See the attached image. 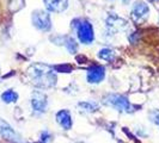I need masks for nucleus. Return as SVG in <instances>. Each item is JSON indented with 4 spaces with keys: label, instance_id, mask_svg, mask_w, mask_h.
Masks as SVG:
<instances>
[{
    "label": "nucleus",
    "instance_id": "f257e3e1",
    "mask_svg": "<svg viewBox=\"0 0 159 143\" xmlns=\"http://www.w3.org/2000/svg\"><path fill=\"white\" fill-rule=\"evenodd\" d=\"M26 75L34 86L43 89L55 87L57 80L54 73V67L44 63H32L28 68Z\"/></svg>",
    "mask_w": 159,
    "mask_h": 143
},
{
    "label": "nucleus",
    "instance_id": "f03ea898",
    "mask_svg": "<svg viewBox=\"0 0 159 143\" xmlns=\"http://www.w3.org/2000/svg\"><path fill=\"white\" fill-rule=\"evenodd\" d=\"M103 103L107 106H110V107H112V109H115V110H117L120 112H127V113H129V112L134 111L132 104L129 103V100L125 95L115 94V93L108 94L104 98Z\"/></svg>",
    "mask_w": 159,
    "mask_h": 143
},
{
    "label": "nucleus",
    "instance_id": "7ed1b4c3",
    "mask_svg": "<svg viewBox=\"0 0 159 143\" xmlns=\"http://www.w3.org/2000/svg\"><path fill=\"white\" fill-rule=\"evenodd\" d=\"M77 30V36L79 38L80 43L83 44H91L95 40V32L92 24L88 20H78L77 26L74 28Z\"/></svg>",
    "mask_w": 159,
    "mask_h": 143
},
{
    "label": "nucleus",
    "instance_id": "20e7f679",
    "mask_svg": "<svg viewBox=\"0 0 159 143\" xmlns=\"http://www.w3.org/2000/svg\"><path fill=\"white\" fill-rule=\"evenodd\" d=\"M32 25L40 30V31H49L52 29V19H50V15L47 11L43 10H36L32 12L31 16Z\"/></svg>",
    "mask_w": 159,
    "mask_h": 143
},
{
    "label": "nucleus",
    "instance_id": "39448f33",
    "mask_svg": "<svg viewBox=\"0 0 159 143\" xmlns=\"http://www.w3.org/2000/svg\"><path fill=\"white\" fill-rule=\"evenodd\" d=\"M148 15H150V7L143 1H136L130 12V17L135 23H141L143 20H146Z\"/></svg>",
    "mask_w": 159,
    "mask_h": 143
},
{
    "label": "nucleus",
    "instance_id": "423d86ee",
    "mask_svg": "<svg viewBox=\"0 0 159 143\" xmlns=\"http://www.w3.org/2000/svg\"><path fill=\"white\" fill-rule=\"evenodd\" d=\"M127 26V22L115 13H111L107 19V32L109 35H115L116 32L123 30Z\"/></svg>",
    "mask_w": 159,
    "mask_h": 143
},
{
    "label": "nucleus",
    "instance_id": "0eeeda50",
    "mask_svg": "<svg viewBox=\"0 0 159 143\" xmlns=\"http://www.w3.org/2000/svg\"><path fill=\"white\" fill-rule=\"evenodd\" d=\"M31 106L36 112H44L47 110V95L41 91H35L31 95Z\"/></svg>",
    "mask_w": 159,
    "mask_h": 143
},
{
    "label": "nucleus",
    "instance_id": "6e6552de",
    "mask_svg": "<svg viewBox=\"0 0 159 143\" xmlns=\"http://www.w3.org/2000/svg\"><path fill=\"white\" fill-rule=\"evenodd\" d=\"M105 76V69L102 66H92L88 69L86 79L90 84H99Z\"/></svg>",
    "mask_w": 159,
    "mask_h": 143
},
{
    "label": "nucleus",
    "instance_id": "1a4fd4ad",
    "mask_svg": "<svg viewBox=\"0 0 159 143\" xmlns=\"http://www.w3.org/2000/svg\"><path fill=\"white\" fill-rule=\"evenodd\" d=\"M48 12L61 13L68 7V0H42Z\"/></svg>",
    "mask_w": 159,
    "mask_h": 143
},
{
    "label": "nucleus",
    "instance_id": "9d476101",
    "mask_svg": "<svg viewBox=\"0 0 159 143\" xmlns=\"http://www.w3.org/2000/svg\"><path fill=\"white\" fill-rule=\"evenodd\" d=\"M0 135L2 136L5 140L11 141V142H19V136L17 132L12 129V127L5 122L4 119L0 118Z\"/></svg>",
    "mask_w": 159,
    "mask_h": 143
},
{
    "label": "nucleus",
    "instance_id": "9b49d317",
    "mask_svg": "<svg viewBox=\"0 0 159 143\" xmlns=\"http://www.w3.org/2000/svg\"><path fill=\"white\" fill-rule=\"evenodd\" d=\"M56 122L64 128L65 130H70L72 128V117L68 110H61L56 113Z\"/></svg>",
    "mask_w": 159,
    "mask_h": 143
},
{
    "label": "nucleus",
    "instance_id": "f8f14e48",
    "mask_svg": "<svg viewBox=\"0 0 159 143\" xmlns=\"http://www.w3.org/2000/svg\"><path fill=\"white\" fill-rule=\"evenodd\" d=\"M78 109H79L81 112H91L98 110V104L93 103V102H83V103L78 104Z\"/></svg>",
    "mask_w": 159,
    "mask_h": 143
},
{
    "label": "nucleus",
    "instance_id": "ddd939ff",
    "mask_svg": "<svg viewBox=\"0 0 159 143\" xmlns=\"http://www.w3.org/2000/svg\"><path fill=\"white\" fill-rule=\"evenodd\" d=\"M17 99H18V94H17L13 89H7V91H5L1 94V100L6 104L16 103Z\"/></svg>",
    "mask_w": 159,
    "mask_h": 143
},
{
    "label": "nucleus",
    "instance_id": "4468645a",
    "mask_svg": "<svg viewBox=\"0 0 159 143\" xmlns=\"http://www.w3.org/2000/svg\"><path fill=\"white\" fill-rule=\"evenodd\" d=\"M98 57L102 58L104 61H112L115 58V51L109 49V48H104L98 51Z\"/></svg>",
    "mask_w": 159,
    "mask_h": 143
},
{
    "label": "nucleus",
    "instance_id": "2eb2a0df",
    "mask_svg": "<svg viewBox=\"0 0 159 143\" xmlns=\"http://www.w3.org/2000/svg\"><path fill=\"white\" fill-rule=\"evenodd\" d=\"M64 44L71 54H75L78 51V43L75 42V40L73 37H70V36L68 37H65Z\"/></svg>",
    "mask_w": 159,
    "mask_h": 143
},
{
    "label": "nucleus",
    "instance_id": "dca6fc26",
    "mask_svg": "<svg viewBox=\"0 0 159 143\" xmlns=\"http://www.w3.org/2000/svg\"><path fill=\"white\" fill-rule=\"evenodd\" d=\"M148 117H150L152 123H154L156 125L159 127V110H152L148 115Z\"/></svg>",
    "mask_w": 159,
    "mask_h": 143
},
{
    "label": "nucleus",
    "instance_id": "f3484780",
    "mask_svg": "<svg viewBox=\"0 0 159 143\" xmlns=\"http://www.w3.org/2000/svg\"><path fill=\"white\" fill-rule=\"evenodd\" d=\"M54 71H57V72H61V73H68V72H71V66H56L54 67Z\"/></svg>",
    "mask_w": 159,
    "mask_h": 143
},
{
    "label": "nucleus",
    "instance_id": "a211bd4d",
    "mask_svg": "<svg viewBox=\"0 0 159 143\" xmlns=\"http://www.w3.org/2000/svg\"><path fill=\"white\" fill-rule=\"evenodd\" d=\"M50 138H52V135H50L48 131H44V132L41 134V140H42V142H44V143L49 142Z\"/></svg>",
    "mask_w": 159,
    "mask_h": 143
},
{
    "label": "nucleus",
    "instance_id": "6ab92c4d",
    "mask_svg": "<svg viewBox=\"0 0 159 143\" xmlns=\"http://www.w3.org/2000/svg\"><path fill=\"white\" fill-rule=\"evenodd\" d=\"M122 1H123V4H125V5H127L128 2H129V0H122Z\"/></svg>",
    "mask_w": 159,
    "mask_h": 143
},
{
    "label": "nucleus",
    "instance_id": "aec40b11",
    "mask_svg": "<svg viewBox=\"0 0 159 143\" xmlns=\"http://www.w3.org/2000/svg\"><path fill=\"white\" fill-rule=\"evenodd\" d=\"M148 1H151V2H156V1H159V0H148Z\"/></svg>",
    "mask_w": 159,
    "mask_h": 143
},
{
    "label": "nucleus",
    "instance_id": "412c9836",
    "mask_svg": "<svg viewBox=\"0 0 159 143\" xmlns=\"http://www.w3.org/2000/svg\"><path fill=\"white\" fill-rule=\"evenodd\" d=\"M78 143H83V142H78Z\"/></svg>",
    "mask_w": 159,
    "mask_h": 143
},
{
    "label": "nucleus",
    "instance_id": "4be33fe9",
    "mask_svg": "<svg viewBox=\"0 0 159 143\" xmlns=\"http://www.w3.org/2000/svg\"><path fill=\"white\" fill-rule=\"evenodd\" d=\"M41 143H44V142H41Z\"/></svg>",
    "mask_w": 159,
    "mask_h": 143
}]
</instances>
